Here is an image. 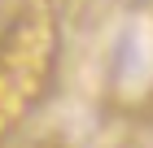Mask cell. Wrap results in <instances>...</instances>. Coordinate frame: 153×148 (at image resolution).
Segmentation results:
<instances>
[{
    "instance_id": "cell-1",
    "label": "cell",
    "mask_w": 153,
    "mask_h": 148,
    "mask_svg": "<svg viewBox=\"0 0 153 148\" xmlns=\"http://www.w3.org/2000/svg\"><path fill=\"white\" fill-rule=\"evenodd\" d=\"M57 66V26L39 9H22L0 31V139L35 109Z\"/></svg>"
}]
</instances>
